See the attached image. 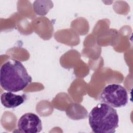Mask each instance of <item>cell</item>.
<instances>
[{
    "label": "cell",
    "instance_id": "cell-1",
    "mask_svg": "<svg viewBox=\"0 0 133 133\" xmlns=\"http://www.w3.org/2000/svg\"><path fill=\"white\" fill-rule=\"evenodd\" d=\"M32 82L21 62L14 59L5 61L0 69V85L7 91L17 92L22 90Z\"/></svg>",
    "mask_w": 133,
    "mask_h": 133
},
{
    "label": "cell",
    "instance_id": "cell-2",
    "mask_svg": "<svg viewBox=\"0 0 133 133\" xmlns=\"http://www.w3.org/2000/svg\"><path fill=\"white\" fill-rule=\"evenodd\" d=\"M89 126L95 133H114L118 126L116 110L105 103L98 104L88 115Z\"/></svg>",
    "mask_w": 133,
    "mask_h": 133
},
{
    "label": "cell",
    "instance_id": "cell-3",
    "mask_svg": "<svg viewBox=\"0 0 133 133\" xmlns=\"http://www.w3.org/2000/svg\"><path fill=\"white\" fill-rule=\"evenodd\" d=\"M100 100L113 108L124 107L128 101L127 91L119 84L108 85L102 90L100 95Z\"/></svg>",
    "mask_w": 133,
    "mask_h": 133
},
{
    "label": "cell",
    "instance_id": "cell-4",
    "mask_svg": "<svg viewBox=\"0 0 133 133\" xmlns=\"http://www.w3.org/2000/svg\"><path fill=\"white\" fill-rule=\"evenodd\" d=\"M18 128L19 131L25 133H37L42 130V123L36 114L26 113L18 120Z\"/></svg>",
    "mask_w": 133,
    "mask_h": 133
},
{
    "label": "cell",
    "instance_id": "cell-5",
    "mask_svg": "<svg viewBox=\"0 0 133 133\" xmlns=\"http://www.w3.org/2000/svg\"><path fill=\"white\" fill-rule=\"evenodd\" d=\"M25 95H16L12 92H5L1 96V101L7 108H15L22 104L26 100Z\"/></svg>",
    "mask_w": 133,
    "mask_h": 133
}]
</instances>
